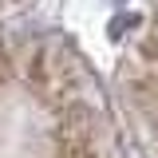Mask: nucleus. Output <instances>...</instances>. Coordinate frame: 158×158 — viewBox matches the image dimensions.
<instances>
[{
    "mask_svg": "<svg viewBox=\"0 0 158 158\" xmlns=\"http://www.w3.org/2000/svg\"><path fill=\"white\" fill-rule=\"evenodd\" d=\"M4 75H8V71H4V59H0V83H4Z\"/></svg>",
    "mask_w": 158,
    "mask_h": 158,
    "instance_id": "nucleus-1",
    "label": "nucleus"
}]
</instances>
